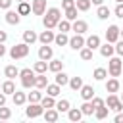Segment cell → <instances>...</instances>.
<instances>
[{
	"mask_svg": "<svg viewBox=\"0 0 123 123\" xmlns=\"http://www.w3.org/2000/svg\"><path fill=\"white\" fill-rule=\"evenodd\" d=\"M60 19H62V12L58 8H50V10H46V15H44V27L54 29V27H58Z\"/></svg>",
	"mask_w": 123,
	"mask_h": 123,
	"instance_id": "cell-1",
	"label": "cell"
},
{
	"mask_svg": "<svg viewBox=\"0 0 123 123\" xmlns=\"http://www.w3.org/2000/svg\"><path fill=\"white\" fill-rule=\"evenodd\" d=\"M19 77H21V86H23V88H33V86L37 85V77H35L33 69H29V67L21 69V71H19Z\"/></svg>",
	"mask_w": 123,
	"mask_h": 123,
	"instance_id": "cell-2",
	"label": "cell"
},
{
	"mask_svg": "<svg viewBox=\"0 0 123 123\" xmlns=\"http://www.w3.org/2000/svg\"><path fill=\"white\" fill-rule=\"evenodd\" d=\"M10 56H12V60H21V58H27V56H29V44H27V42H19V44L12 46Z\"/></svg>",
	"mask_w": 123,
	"mask_h": 123,
	"instance_id": "cell-3",
	"label": "cell"
},
{
	"mask_svg": "<svg viewBox=\"0 0 123 123\" xmlns=\"http://www.w3.org/2000/svg\"><path fill=\"white\" fill-rule=\"evenodd\" d=\"M25 113H27V117H38L44 113V108L38 102H29V108L25 110Z\"/></svg>",
	"mask_w": 123,
	"mask_h": 123,
	"instance_id": "cell-4",
	"label": "cell"
},
{
	"mask_svg": "<svg viewBox=\"0 0 123 123\" xmlns=\"http://www.w3.org/2000/svg\"><path fill=\"white\" fill-rule=\"evenodd\" d=\"M119 37H121V29L117 27V25H110L108 27V31H106V40L108 42H117L119 40Z\"/></svg>",
	"mask_w": 123,
	"mask_h": 123,
	"instance_id": "cell-5",
	"label": "cell"
},
{
	"mask_svg": "<svg viewBox=\"0 0 123 123\" xmlns=\"http://www.w3.org/2000/svg\"><path fill=\"white\" fill-rule=\"evenodd\" d=\"M121 60L119 58H110V67H108V73L111 77H119L121 75Z\"/></svg>",
	"mask_w": 123,
	"mask_h": 123,
	"instance_id": "cell-6",
	"label": "cell"
},
{
	"mask_svg": "<svg viewBox=\"0 0 123 123\" xmlns=\"http://www.w3.org/2000/svg\"><path fill=\"white\" fill-rule=\"evenodd\" d=\"M106 106H108L110 110H113V111H121V110H123V102H121V100H119V98H117L113 92L108 96V100H106Z\"/></svg>",
	"mask_w": 123,
	"mask_h": 123,
	"instance_id": "cell-7",
	"label": "cell"
},
{
	"mask_svg": "<svg viewBox=\"0 0 123 123\" xmlns=\"http://www.w3.org/2000/svg\"><path fill=\"white\" fill-rule=\"evenodd\" d=\"M85 44H86V40L83 38V35H77V33H75V37L69 38V46H71L73 50H81Z\"/></svg>",
	"mask_w": 123,
	"mask_h": 123,
	"instance_id": "cell-8",
	"label": "cell"
},
{
	"mask_svg": "<svg viewBox=\"0 0 123 123\" xmlns=\"http://www.w3.org/2000/svg\"><path fill=\"white\" fill-rule=\"evenodd\" d=\"M52 54H54V50H52V46H48V44H42V46L38 48V60L48 62V60H52Z\"/></svg>",
	"mask_w": 123,
	"mask_h": 123,
	"instance_id": "cell-9",
	"label": "cell"
},
{
	"mask_svg": "<svg viewBox=\"0 0 123 123\" xmlns=\"http://www.w3.org/2000/svg\"><path fill=\"white\" fill-rule=\"evenodd\" d=\"M71 29H73L77 35H85V33L88 31V25H86V21H83V19H75L73 25H71Z\"/></svg>",
	"mask_w": 123,
	"mask_h": 123,
	"instance_id": "cell-10",
	"label": "cell"
},
{
	"mask_svg": "<svg viewBox=\"0 0 123 123\" xmlns=\"http://www.w3.org/2000/svg\"><path fill=\"white\" fill-rule=\"evenodd\" d=\"M31 8H33V13L35 15H42L46 12V0H33Z\"/></svg>",
	"mask_w": 123,
	"mask_h": 123,
	"instance_id": "cell-11",
	"label": "cell"
},
{
	"mask_svg": "<svg viewBox=\"0 0 123 123\" xmlns=\"http://www.w3.org/2000/svg\"><path fill=\"white\" fill-rule=\"evenodd\" d=\"M54 38H56V35H54V33L50 31V29H46V31H42V33L38 35V40H40L42 44H50V42H52Z\"/></svg>",
	"mask_w": 123,
	"mask_h": 123,
	"instance_id": "cell-12",
	"label": "cell"
},
{
	"mask_svg": "<svg viewBox=\"0 0 123 123\" xmlns=\"http://www.w3.org/2000/svg\"><path fill=\"white\" fill-rule=\"evenodd\" d=\"M113 52H115V46H111V42H108V40H106V44L100 46V54H102L104 58H111Z\"/></svg>",
	"mask_w": 123,
	"mask_h": 123,
	"instance_id": "cell-13",
	"label": "cell"
},
{
	"mask_svg": "<svg viewBox=\"0 0 123 123\" xmlns=\"http://www.w3.org/2000/svg\"><path fill=\"white\" fill-rule=\"evenodd\" d=\"M81 98L83 100H92L94 98V88L90 85H83L81 86Z\"/></svg>",
	"mask_w": 123,
	"mask_h": 123,
	"instance_id": "cell-14",
	"label": "cell"
},
{
	"mask_svg": "<svg viewBox=\"0 0 123 123\" xmlns=\"http://www.w3.org/2000/svg\"><path fill=\"white\" fill-rule=\"evenodd\" d=\"M2 92L4 94H13L15 92V85H13V79H8L2 83Z\"/></svg>",
	"mask_w": 123,
	"mask_h": 123,
	"instance_id": "cell-15",
	"label": "cell"
},
{
	"mask_svg": "<svg viewBox=\"0 0 123 123\" xmlns=\"http://www.w3.org/2000/svg\"><path fill=\"white\" fill-rule=\"evenodd\" d=\"M67 117H69V121H81V117H83V111H81V108H69V111H67Z\"/></svg>",
	"mask_w": 123,
	"mask_h": 123,
	"instance_id": "cell-16",
	"label": "cell"
},
{
	"mask_svg": "<svg viewBox=\"0 0 123 123\" xmlns=\"http://www.w3.org/2000/svg\"><path fill=\"white\" fill-rule=\"evenodd\" d=\"M58 117H60V111H58V110H52V108H48V110L44 111V119H46V121H50V123L58 121Z\"/></svg>",
	"mask_w": 123,
	"mask_h": 123,
	"instance_id": "cell-17",
	"label": "cell"
},
{
	"mask_svg": "<svg viewBox=\"0 0 123 123\" xmlns=\"http://www.w3.org/2000/svg\"><path fill=\"white\" fill-rule=\"evenodd\" d=\"M6 23H10V25H17V23H19V13H17V10H15V12L10 10V12L6 13Z\"/></svg>",
	"mask_w": 123,
	"mask_h": 123,
	"instance_id": "cell-18",
	"label": "cell"
},
{
	"mask_svg": "<svg viewBox=\"0 0 123 123\" xmlns=\"http://www.w3.org/2000/svg\"><path fill=\"white\" fill-rule=\"evenodd\" d=\"M119 86H121V83H119L115 77H113V79H110V81L106 83V90H108V92H117V90H119Z\"/></svg>",
	"mask_w": 123,
	"mask_h": 123,
	"instance_id": "cell-19",
	"label": "cell"
},
{
	"mask_svg": "<svg viewBox=\"0 0 123 123\" xmlns=\"http://www.w3.org/2000/svg\"><path fill=\"white\" fill-rule=\"evenodd\" d=\"M25 102H27V94L15 90V92H13V104H15V106H23Z\"/></svg>",
	"mask_w": 123,
	"mask_h": 123,
	"instance_id": "cell-20",
	"label": "cell"
},
{
	"mask_svg": "<svg viewBox=\"0 0 123 123\" xmlns=\"http://www.w3.org/2000/svg\"><path fill=\"white\" fill-rule=\"evenodd\" d=\"M110 13H111V12H110V8H108V6H104V4H102V6H98V10H96V15H98L100 19H108V17H110Z\"/></svg>",
	"mask_w": 123,
	"mask_h": 123,
	"instance_id": "cell-21",
	"label": "cell"
},
{
	"mask_svg": "<svg viewBox=\"0 0 123 123\" xmlns=\"http://www.w3.org/2000/svg\"><path fill=\"white\" fill-rule=\"evenodd\" d=\"M37 38H38V37H37V33H35V31H31V29L23 33V42H27V44H33Z\"/></svg>",
	"mask_w": 123,
	"mask_h": 123,
	"instance_id": "cell-22",
	"label": "cell"
},
{
	"mask_svg": "<svg viewBox=\"0 0 123 123\" xmlns=\"http://www.w3.org/2000/svg\"><path fill=\"white\" fill-rule=\"evenodd\" d=\"M86 46L92 48V50H94V48H100V37H98V35L88 37V38H86Z\"/></svg>",
	"mask_w": 123,
	"mask_h": 123,
	"instance_id": "cell-23",
	"label": "cell"
},
{
	"mask_svg": "<svg viewBox=\"0 0 123 123\" xmlns=\"http://www.w3.org/2000/svg\"><path fill=\"white\" fill-rule=\"evenodd\" d=\"M48 69L54 71V73H58V71L63 69V62H62V60H52V62L48 63Z\"/></svg>",
	"mask_w": 123,
	"mask_h": 123,
	"instance_id": "cell-24",
	"label": "cell"
},
{
	"mask_svg": "<svg viewBox=\"0 0 123 123\" xmlns=\"http://www.w3.org/2000/svg\"><path fill=\"white\" fill-rule=\"evenodd\" d=\"M4 75H6L8 79H15V77L19 75V69H17L15 65H8V67L4 69Z\"/></svg>",
	"mask_w": 123,
	"mask_h": 123,
	"instance_id": "cell-25",
	"label": "cell"
},
{
	"mask_svg": "<svg viewBox=\"0 0 123 123\" xmlns=\"http://www.w3.org/2000/svg\"><path fill=\"white\" fill-rule=\"evenodd\" d=\"M96 108L92 106V102L90 100H85V104L81 106V111H83V115H92V111H94Z\"/></svg>",
	"mask_w": 123,
	"mask_h": 123,
	"instance_id": "cell-26",
	"label": "cell"
},
{
	"mask_svg": "<svg viewBox=\"0 0 123 123\" xmlns=\"http://www.w3.org/2000/svg\"><path fill=\"white\" fill-rule=\"evenodd\" d=\"M108 111H110L108 106H100V108L94 110V115H96V119H106L108 117Z\"/></svg>",
	"mask_w": 123,
	"mask_h": 123,
	"instance_id": "cell-27",
	"label": "cell"
},
{
	"mask_svg": "<svg viewBox=\"0 0 123 123\" xmlns=\"http://www.w3.org/2000/svg\"><path fill=\"white\" fill-rule=\"evenodd\" d=\"M33 12V8L27 4V2H19V6H17V13L19 15H27V13H31Z\"/></svg>",
	"mask_w": 123,
	"mask_h": 123,
	"instance_id": "cell-28",
	"label": "cell"
},
{
	"mask_svg": "<svg viewBox=\"0 0 123 123\" xmlns=\"http://www.w3.org/2000/svg\"><path fill=\"white\" fill-rule=\"evenodd\" d=\"M54 42H56L58 46H65V44H69V38H67V35H65V33H62V31H60V35H56Z\"/></svg>",
	"mask_w": 123,
	"mask_h": 123,
	"instance_id": "cell-29",
	"label": "cell"
},
{
	"mask_svg": "<svg viewBox=\"0 0 123 123\" xmlns=\"http://www.w3.org/2000/svg\"><path fill=\"white\" fill-rule=\"evenodd\" d=\"M92 77H94L96 81H104V79L108 77V71H106L104 67H96V69H94V73H92Z\"/></svg>",
	"mask_w": 123,
	"mask_h": 123,
	"instance_id": "cell-30",
	"label": "cell"
},
{
	"mask_svg": "<svg viewBox=\"0 0 123 123\" xmlns=\"http://www.w3.org/2000/svg\"><path fill=\"white\" fill-rule=\"evenodd\" d=\"M56 83H58L60 86H63V85H69V77H67L63 71H58V73H56Z\"/></svg>",
	"mask_w": 123,
	"mask_h": 123,
	"instance_id": "cell-31",
	"label": "cell"
},
{
	"mask_svg": "<svg viewBox=\"0 0 123 123\" xmlns=\"http://www.w3.org/2000/svg\"><path fill=\"white\" fill-rule=\"evenodd\" d=\"M37 88H46L48 86V79H46V75L44 73H38L37 75V85H35Z\"/></svg>",
	"mask_w": 123,
	"mask_h": 123,
	"instance_id": "cell-32",
	"label": "cell"
},
{
	"mask_svg": "<svg viewBox=\"0 0 123 123\" xmlns=\"http://www.w3.org/2000/svg\"><path fill=\"white\" fill-rule=\"evenodd\" d=\"M40 104H42V108L44 110H48V108H56V102H54V96H44L42 100H40Z\"/></svg>",
	"mask_w": 123,
	"mask_h": 123,
	"instance_id": "cell-33",
	"label": "cell"
},
{
	"mask_svg": "<svg viewBox=\"0 0 123 123\" xmlns=\"http://www.w3.org/2000/svg\"><path fill=\"white\" fill-rule=\"evenodd\" d=\"M69 86H71L73 90H81V86H83V79H81V77H71V79H69Z\"/></svg>",
	"mask_w": 123,
	"mask_h": 123,
	"instance_id": "cell-34",
	"label": "cell"
},
{
	"mask_svg": "<svg viewBox=\"0 0 123 123\" xmlns=\"http://www.w3.org/2000/svg\"><path fill=\"white\" fill-rule=\"evenodd\" d=\"M90 0H75V6H77V10L79 12H86L88 8H90Z\"/></svg>",
	"mask_w": 123,
	"mask_h": 123,
	"instance_id": "cell-35",
	"label": "cell"
},
{
	"mask_svg": "<svg viewBox=\"0 0 123 123\" xmlns=\"http://www.w3.org/2000/svg\"><path fill=\"white\" fill-rule=\"evenodd\" d=\"M27 100H29V102H40V100H42L40 90H31V92L27 94Z\"/></svg>",
	"mask_w": 123,
	"mask_h": 123,
	"instance_id": "cell-36",
	"label": "cell"
},
{
	"mask_svg": "<svg viewBox=\"0 0 123 123\" xmlns=\"http://www.w3.org/2000/svg\"><path fill=\"white\" fill-rule=\"evenodd\" d=\"M65 19H69V21H75V19H77V6L65 10Z\"/></svg>",
	"mask_w": 123,
	"mask_h": 123,
	"instance_id": "cell-37",
	"label": "cell"
},
{
	"mask_svg": "<svg viewBox=\"0 0 123 123\" xmlns=\"http://www.w3.org/2000/svg\"><path fill=\"white\" fill-rule=\"evenodd\" d=\"M46 69H48V63H46L44 60H40V62L35 63V71H37V73H46Z\"/></svg>",
	"mask_w": 123,
	"mask_h": 123,
	"instance_id": "cell-38",
	"label": "cell"
},
{
	"mask_svg": "<svg viewBox=\"0 0 123 123\" xmlns=\"http://www.w3.org/2000/svg\"><path fill=\"white\" fill-rule=\"evenodd\" d=\"M46 92L56 98V96L60 94V85H58V83H56V85H48V86H46Z\"/></svg>",
	"mask_w": 123,
	"mask_h": 123,
	"instance_id": "cell-39",
	"label": "cell"
},
{
	"mask_svg": "<svg viewBox=\"0 0 123 123\" xmlns=\"http://www.w3.org/2000/svg\"><path fill=\"white\" fill-rule=\"evenodd\" d=\"M56 110L58 111H69V100H60L56 104Z\"/></svg>",
	"mask_w": 123,
	"mask_h": 123,
	"instance_id": "cell-40",
	"label": "cell"
},
{
	"mask_svg": "<svg viewBox=\"0 0 123 123\" xmlns=\"http://www.w3.org/2000/svg\"><path fill=\"white\" fill-rule=\"evenodd\" d=\"M58 29H60L62 33H67V31L71 29V23H69V19H65V21H60V23H58Z\"/></svg>",
	"mask_w": 123,
	"mask_h": 123,
	"instance_id": "cell-41",
	"label": "cell"
},
{
	"mask_svg": "<svg viewBox=\"0 0 123 123\" xmlns=\"http://www.w3.org/2000/svg\"><path fill=\"white\" fill-rule=\"evenodd\" d=\"M81 58L83 60H92V48H81Z\"/></svg>",
	"mask_w": 123,
	"mask_h": 123,
	"instance_id": "cell-42",
	"label": "cell"
},
{
	"mask_svg": "<svg viewBox=\"0 0 123 123\" xmlns=\"http://www.w3.org/2000/svg\"><path fill=\"white\" fill-rule=\"evenodd\" d=\"M10 117H12V110L0 106V119H10Z\"/></svg>",
	"mask_w": 123,
	"mask_h": 123,
	"instance_id": "cell-43",
	"label": "cell"
},
{
	"mask_svg": "<svg viewBox=\"0 0 123 123\" xmlns=\"http://www.w3.org/2000/svg\"><path fill=\"white\" fill-rule=\"evenodd\" d=\"M92 106H94V108H100V106H106V102H104L102 98L94 96V98H92Z\"/></svg>",
	"mask_w": 123,
	"mask_h": 123,
	"instance_id": "cell-44",
	"label": "cell"
},
{
	"mask_svg": "<svg viewBox=\"0 0 123 123\" xmlns=\"http://www.w3.org/2000/svg\"><path fill=\"white\" fill-rule=\"evenodd\" d=\"M75 6V0H62V8L63 10H69V8H73Z\"/></svg>",
	"mask_w": 123,
	"mask_h": 123,
	"instance_id": "cell-45",
	"label": "cell"
},
{
	"mask_svg": "<svg viewBox=\"0 0 123 123\" xmlns=\"http://www.w3.org/2000/svg\"><path fill=\"white\" fill-rule=\"evenodd\" d=\"M113 12H115V15H117V17H121V19H123V2H119V4L115 6V10H113Z\"/></svg>",
	"mask_w": 123,
	"mask_h": 123,
	"instance_id": "cell-46",
	"label": "cell"
},
{
	"mask_svg": "<svg viewBox=\"0 0 123 123\" xmlns=\"http://www.w3.org/2000/svg\"><path fill=\"white\" fill-rule=\"evenodd\" d=\"M10 6H12V0H0V8L2 10H8Z\"/></svg>",
	"mask_w": 123,
	"mask_h": 123,
	"instance_id": "cell-47",
	"label": "cell"
},
{
	"mask_svg": "<svg viewBox=\"0 0 123 123\" xmlns=\"http://www.w3.org/2000/svg\"><path fill=\"white\" fill-rule=\"evenodd\" d=\"M115 52H117L119 56H123V40H119V42H117V46H115Z\"/></svg>",
	"mask_w": 123,
	"mask_h": 123,
	"instance_id": "cell-48",
	"label": "cell"
},
{
	"mask_svg": "<svg viewBox=\"0 0 123 123\" xmlns=\"http://www.w3.org/2000/svg\"><path fill=\"white\" fill-rule=\"evenodd\" d=\"M115 123H123V113H117L115 115Z\"/></svg>",
	"mask_w": 123,
	"mask_h": 123,
	"instance_id": "cell-49",
	"label": "cell"
},
{
	"mask_svg": "<svg viewBox=\"0 0 123 123\" xmlns=\"http://www.w3.org/2000/svg\"><path fill=\"white\" fill-rule=\"evenodd\" d=\"M6 38H8V35L4 31H0V42H6Z\"/></svg>",
	"mask_w": 123,
	"mask_h": 123,
	"instance_id": "cell-50",
	"label": "cell"
},
{
	"mask_svg": "<svg viewBox=\"0 0 123 123\" xmlns=\"http://www.w3.org/2000/svg\"><path fill=\"white\" fill-rule=\"evenodd\" d=\"M6 54V46H4V42H0V58Z\"/></svg>",
	"mask_w": 123,
	"mask_h": 123,
	"instance_id": "cell-51",
	"label": "cell"
},
{
	"mask_svg": "<svg viewBox=\"0 0 123 123\" xmlns=\"http://www.w3.org/2000/svg\"><path fill=\"white\" fill-rule=\"evenodd\" d=\"M4 104H6V94L0 92V106H4Z\"/></svg>",
	"mask_w": 123,
	"mask_h": 123,
	"instance_id": "cell-52",
	"label": "cell"
},
{
	"mask_svg": "<svg viewBox=\"0 0 123 123\" xmlns=\"http://www.w3.org/2000/svg\"><path fill=\"white\" fill-rule=\"evenodd\" d=\"M90 2H92L94 6H102V4H104V0H90Z\"/></svg>",
	"mask_w": 123,
	"mask_h": 123,
	"instance_id": "cell-53",
	"label": "cell"
},
{
	"mask_svg": "<svg viewBox=\"0 0 123 123\" xmlns=\"http://www.w3.org/2000/svg\"><path fill=\"white\" fill-rule=\"evenodd\" d=\"M19 2H27V0H17V4H19Z\"/></svg>",
	"mask_w": 123,
	"mask_h": 123,
	"instance_id": "cell-54",
	"label": "cell"
},
{
	"mask_svg": "<svg viewBox=\"0 0 123 123\" xmlns=\"http://www.w3.org/2000/svg\"><path fill=\"white\" fill-rule=\"evenodd\" d=\"M115 2H117V4H119V2H123V0H115Z\"/></svg>",
	"mask_w": 123,
	"mask_h": 123,
	"instance_id": "cell-55",
	"label": "cell"
},
{
	"mask_svg": "<svg viewBox=\"0 0 123 123\" xmlns=\"http://www.w3.org/2000/svg\"><path fill=\"white\" fill-rule=\"evenodd\" d=\"M121 37H123V29H121Z\"/></svg>",
	"mask_w": 123,
	"mask_h": 123,
	"instance_id": "cell-56",
	"label": "cell"
},
{
	"mask_svg": "<svg viewBox=\"0 0 123 123\" xmlns=\"http://www.w3.org/2000/svg\"><path fill=\"white\" fill-rule=\"evenodd\" d=\"M121 102H123V94H121Z\"/></svg>",
	"mask_w": 123,
	"mask_h": 123,
	"instance_id": "cell-57",
	"label": "cell"
},
{
	"mask_svg": "<svg viewBox=\"0 0 123 123\" xmlns=\"http://www.w3.org/2000/svg\"><path fill=\"white\" fill-rule=\"evenodd\" d=\"M0 90H2V85H0Z\"/></svg>",
	"mask_w": 123,
	"mask_h": 123,
	"instance_id": "cell-58",
	"label": "cell"
}]
</instances>
